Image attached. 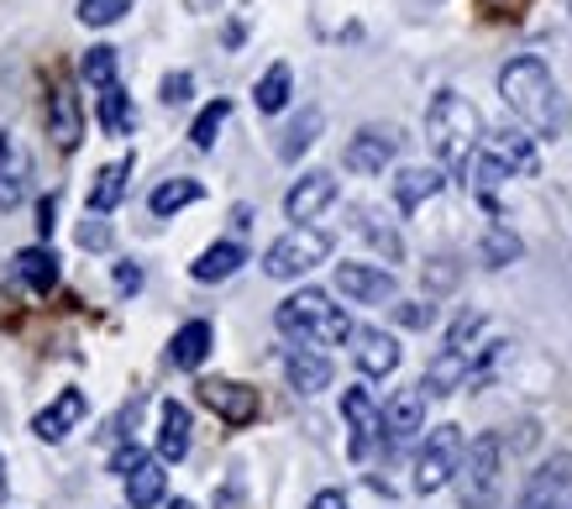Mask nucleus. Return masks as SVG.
<instances>
[{
  "instance_id": "obj_29",
  "label": "nucleus",
  "mask_w": 572,
  "mask_h": 509,
  "mask_svg": "<svg viewBox=\"0 0 572 509\" xmlns=\"http://www.w3.org/2000/svg\"><path fill=\"white\" fill-rule=\"evenodd\" d=\"M200 195H205V190H200L195 179H168V184H159V190H153V200H147V205H153V216H174V211H184V205H195Z\"/></svg>"
},
{
  "instance_id": "obj_17",
  "label": "nucleus",
  "mask_w": 572,
  "mask_h": 509,
  "mask_svg": "<svg viewBox=\"0 0 572 509\" xmlns=\"http://www.w3.org/2000/svg\"><path fill=\"white\" fill-rule=\"evenodd\" d=\"M341 415H347V426H353V457H368V451H374V441L384 436V415L374 410L368 389H347V394H341Z\"/></svg>"
},
{
  "instance_id": "obj_41",
  "label": "nucleus",
  "mask_w": 572,
  "mask_h": 509,
  "mask_svg": "<svg viewBox=\"0 0 572 509\" xmlns=\"http://www.w3.org/2000/svg\"><path fill=\"white\" fill-rule=\"evenodd\" d=\"M116 289L121 294H137L142 289V268H137V263H121V268H116Z\"/></svg>"
},
{
  "instance_id": "obj_33",
  "label": "nucleus",
  "mask_w": 572,
  "mask_h": 509,
  "mask_svg": "<svg viewBox=\"0 0 572 509\" xmlns=\"http://www.w3.org/2000/svg\"><path fill=\"white\" fill-rule=\"evenodd\" d=\"M520 253H525V247H520L514 232H504V226H489V232H483V263H489V268H510V263H520Z\"/></svg>"
},
{
  "instance_id": "obj_35",
  "label": "nucleus",
  "mask_w": 572,
  "mask_h": 509,
  "mask_svg": "<svg viewBox=\"0 0 572 509\" xmlns=\"http://www.w3.org/2000/svg\"><path fill=\"white\" fill-rule=\"evenodd\" d=\"M121 11H126V0H80L84 27H111V21H121Z\"/></svg>"
},
{
  "instance_id": "obj_15",
  "label": "nucleus",
  "mask_w": 572,
  "mask_h": 509,
  "mask_svg": "<svg viewBox=\"0 0 572 509\" xmlns=\"http://www.w3.org/2000/svg\"><path fill=\"white\" fill-rule=\"evenodd\" d=\"M48 138L59 142L63 153H74L84 138V111H80V95L69 90V84H59L53 95H48Z\"/></svg>"
},
{
  "instance_id": "obj_49",
  "label": "nucleus",
  "mask_w": 572,
  "mask_h": 509,
  "mask_svg": "<svg viewBox=\"0 0 572 509\" xmlns=\"http://www.w3.org/2000/svg\"><path fill=\"white\" fill-rule=\"evenodd\" d=\"M562 509H572V505H562Z\"/></svg>"
},
{
  "instance_id": "obj_38",
  "label": "nucleus",
  "mask_w": 572,
  "mask_h": 509,
  "mask_svg": "<svg viewBox=\"0 0 572 509\" xmlns=\"http://www.w3.org/2000/svg\"><path fill=\"white\" fill-rule=\"evenodd\" d=\"M80 247H90V253H105V247H111V226H105V221H90V216H84Z\"/></svg>"
},
{
  "instance_id": "obj_10",
  "label": "nucleus",
  "mask_w": 572,
  "mask_h": 509,
  "mask_svg": "<svg viewBox=\"0 0 572 509\" xmlns=\"http://www.w3.org/2000/svg\"><path fill=\"white\" fill-rule=\"evenodd\" d=\"M336 289L347 294L353 305H384V299H395V274L374 268V263H341L336 268Z\"/></svg>"
},
{
  "instance_id": "obj_48",
  "label": "nucleus",
  "mask_w": 572,
  "mask_h": 509,
  "mask_svg": "<svg viewBox=\"0 0 572 509\" xmlns=\"http://www.w3.org/2000/svg\"><path fill=\"white\" fill-rule=\"evenodd\" d=\"M168 509H195V505H190V499H174V505H168Z\"/></svg>"
},
{
  "instance_id": "obj_42",
  "label": "nucleus",
  "mask_w": 572,
  "mask_h": 509,
  "mask_svg": "<svg viewBox=\"0 0 572 509\" xmlns=\"http://www.w3.org/2000/svg\"><path fill=\"white\" fill-rule=\"evenodd\" d=\"M478 6H483L489 17H520V6H525V0H478Z\"/></svg>"
},
{
  "instance_id": "obj_46",
  "label": "nucleus",
  "mask_w": 572,
  "mask_h": 509,
  "mask_svg": "<svg viewBox=\"0 0 572 509\" xmlns=\"http://www.w3.org/2000/svg\"><path fill=\"white\" fill-rule=\"evenodd\" d=\"M426 278H431V289H447V284H452V268H431Z\"/></svg>"
},
{
  "instance_id": "obj_34",
  "label": "nucleus",
  "mask_w": 572,
  "mask_h": 509,
  "mask_svg": "<svg viewBox=\"0 0 572 509\" xmlns=\"http://www.w3.org/2000/svg\"><path fill=\"white\" fill-rule=\"evenodd\" d=\"M80 69H84V79H90V84L111 90V84H116V48H90Z\"/></svg>"
},
{
  "instance_id": "obj_32",
  "label": "nucleus",
  "mask_w": 572,
  "mask_h": 509,
  "mask_svg": "<svg viewBox=\"0 0 572 509\" xmlns=\"http://www.w3.org/2000/svg\"><path fill=\"white\" fill-rule=\"evenodd\" d=\"M226 116H232V100H211L205 111L195 116V126H190V142H195L200 153H211L216 147V132L226 126Z\"/></svg>"
},
{
  "instance_id": "obj_27",
  "label": "nucleus",
  "mask_w": 572,
  "mask_h": 509,
  "mask_svg": "<svg viewBox=\"0 0 572 509\" xmlns=\"http://www.w3.org/2000/svg\"><path fill=\"white\" fill-rule=\"evenodd\" d=\"M247 263V253H242L237 242H216V247H205L195 263V278L200 284H216V278H232Z\"/></svg>"
},
{
  "instance_id": "obj_16",
  "label": "nucleus",
  "mask_w": 572,
  "mask_h": 509,
  "mask_svg": "<svg viewBox=\"0 0 572 509\" xmlns=\"http://www.w3.org/2000/svg\"><path fill=\"white\" fill-rule=\"evenodd\" d=\"M353 357H357V368H362V378H389L399 368V342L389 332L362 326V332H353Z\"/></svg>"
},
{
  "instance_id": "obj_12",
  "label": "nucleus",
  "mask_w": 572,
  "mask_h": 509,
  "mask_svg": "<svg viewBox=\"0 0 572 509\" xmlns=\"http://www.w3.org/2000/svg\"><path fill=\"white\" fill-rule=\"evenodd\" d=\"M426 431V389H399L389 405H384V441L389 447H405L410 436Z\"/></svg>"
},
{
  "instance_id": "obj_2",
  "label": "nucleus",
  "mask_w": 572,
  "mask_h": 509,
  "mask_svg": "<svg viewBox=\"0 0 572 509\" xmlns=\"http://www.w3.org/2000/svg\"><path fill=\"white\" fill-rule=\"evenodd\" d=\"M426 138H431L436 157H441L447 169H468L478 138H483V116H478V105L468 95L441 90V95L431 100V111H426Z\"/></svg>"
},
{
  "instance_id": "obj_30",
  "label": "nucleus",
  "mask_w": 572,
  "mask_h": 509,
  "mask_svg": "<svg viewBox=\"0 0 572 509\" xmlns=\"http://www.w3.org/2000/svg\"><path fill=\"white\" fill-rule=\"evenodd\" d=\"M316 132H320V111L310 105V111H299V116L284 126V138H278V157H299L310 142H316Z\"/></svg>"
},
{
  "instance_id": "obj_7",
  "label": "nucleus",
  "mask_w": 572,
  "mask_h": 509,
  "mask_svg": "<svg viewBox=\"0 0 572 509\" xmlns=\"http://www.w3.org/2000/svg\"><path fill=\"white\" fill-rule=\"evenodd\" d=\"M395 153H399V132H389V126H362V132L347 142L341 163H347L353 174H384V169L395 163Z\"/></svg>"
},
{
  "instance_id": "obj_43",
  "label": "nucleus",
  "mask_w": 572,
  "mask_h": 509,
  "mask_svg": "<svg viewBox=\"0 0 572 509\" xmlns=\"http://www.w3.org/2000/svg\"><path fill=\"white\" fill-rule=\"evenodd\" d=\"M310 509H347V493H341V489H320L316 499H310Z\"/></svg>"
},
{
  "instance_id": "obj_5",
  "label": "nucleus",
  "mask_w": 572,
  "mask_h": 509,
  "mask_svg": "<svg viewBox=\"0 0 572 509\" xmlns=\"http://www.w3.org/2000/svg\"><path fill=\"white\" fill-rule=\"evenodd\" d=\"M326 253H331V236L316 232V226H295V232H284L268 247L263 268H268V278H299L310 274L316 263H326Z\"/></svg>"
},
{
  "instance_id": "obj_4",
  "label": "nucleus",
  "mask_w": 572,
  "mask_h": 509,
  "mask_svg": "<svg viewBox=\"0 0 572 509\" xmlns=\"http://www.w3.org/2000/svg\"><path fill=\"white\" fill-rule=\"evenodd\" d=\"M499 457H504V447H499V436L483 431L468 447V457H462V468H457V499H462V509H499Z\"/></svg>"
},
{
  "instance_id": "obj_20",
  "label": "nucleus",
  "mask_w": 572,
  "mask_h": 509,
  "mask_svg": "<svg viewBox=\"0 0 572 509\" xmlns=\"http://www.w3.org/2000/svg\"><path fill=\"white\" fill-rule=\"evenodd\" d=\"M284 373H289V384H295L299 394H320L326 384H331V357L295 342V347L284 353Z\"/></svg>"
},
{
  "instance_id": "obj_6",
  "label": "nucleus",
  "mask_w": 572,
  "mask_h": 509,
  "mask_svg": "<svg viewBox=\"0 0 572 509\" xmlns=\"http://www.w3.org/2000/svg\"><path fill=\"white\" fill-rule=\"evenodd\" d=\"M462 457H468V447H462V431H457V426H436V431L426 436L420 457H415V489L436 493L441 483H452L457 468H462Z\"/></svg>"
},
{
  "instance_id": "obj_9",
  "label": "nucleus",
  "mask_w": 572,
  "mask_h": 509,
  "mask_svg": "<svg viewBox=\"0 0 572 509\" xmlns=\"http://www.w3.org/2000/svg\"><path fill=\"white\" fill-rule=\"evenodd\" d=\"M489 157L504 163V174H520V179L541 174V153H535V138L525 126H499V132H489Z\"/></svg>"
},
{
  "instance_id": "obj_40",
  "label": "nucleus",
  "mask_w": 572,
  "mask_h": 509,
  "mask_svg": "<svg viewBox=\"0 0 572 509\" xmlns=\"http://www.w3.org/2000/svg\"><path fill=\"white\" fill-rule=\"evenodd\" d=\"M190 90H195V79H190V74H168V79H163V100H168V105H184V100H190Z\"/></svg>"
},
{
  "instance_id": "obj_19",
  "label": "nucleus",
  "mask_w": 572,
  "mask_h": 509,
  "mask_svg": "<svg viewBox=\"0 0 572 509\" xmlns=\"http://www.w3.org/2000/svg\"><path fill=\"white\" fill-rule=\"evenodd\" d=\"M462 384H473V353H457V347H441L431 357V368L420 378L426 394H457Z\"/></svg>"
},
{
  "instance_id": "obj_36",
  "label": "nucleus",
  "mask_w": 572,
  "mask_h": 509,
  "mask_svg": "<svg viewBox=\"0 0 572 509\" xmlns=\"http://www.w3.org/2000/svg\"><path fill=\"white\" fill-rule=\"evenodd\" d=\"M362 236H368V242H374L378 253L389 257V263H399V257H405V247H399V236L389 232V226H378L374 216H368V211H362Z\"/></svg>"
},
{
  "instance_id": "obj_23",
  "label": "nucleus",
  "mask_w": 572,
  "mask_h": 509,
  "mask_svg": "<svg viewBox=\"0 0 572 509\" xmlns=\"http://www.w3.org/2000/svg\"><path fill=\"white\" fill-rule=\"evenodd\" d=\"M159 457H163V462H184V457H190V410H184L178 399H163Z\"/></svg>"
},
{
  "instance_id": "obj_37",
  "label": "nucleus",
  "mask_w": 572,
  "mask_h": 509,
  "mask_svg": "<svg viewBox=\"0 0 572 509\" xmlns=\"http://www.w3.org/2000/svg\"><path fill=\"white\" fill-rule=\"evenodd\" d=\"M483 332V315L468 311V315H457L452 320V332H447V347H457V353H473V336Z\"/></svg>"
},
{
  "instance_id": "obj_18",
  "label": "nucleus",
  "mask_w": 572,
  "mask_h": 509,
  "mask_svg": "<svg viewBox=\"0 0 572 509\" xmlns=\"http://www.w3.org/2000/svg\"><path fill=\"white\" fill-rule=\"evenodd\" d=\"M84 410H90L84 389H63L59 399H53V405H48V410L32 420V431H38L42 441H63V436H69V431H74V426L84 420Z\"/></svg>"
},
{
  "instance_id": "obj_22",
  "label": "nucleus",
  "mask_w": 572,
  "mask_h": 509,
  "mask_svg": "<svg viewBox=\"0 0 572 509\" xmlns=\"http://www.w3.org/2000/svg\"><path fill=\"white\" fill-rule=\"evenodd\" d=\"M163 489H168V472H163V462H153V457H142L137 468L126 472V505L132 509L163 505Z\"/></svg>"
},
{
  "instance_id": "obj_1",
  "label": "nucleus",
  "mask_w": 572,
  "mask_h": 509,
  "mask_svg": "<svg viewBox=\"0 0 572 509\" xmlns=\"http://www.w3.org/2000/svg\"><path fill=\"white\" fill-rule=\"evenodd\" d=\"M499 95L510 105L520 126H531L541 138H562V126H568V105H562V90H556L552 69L541 59H514L504 63V74H499Z\"/></svg>"
},
{
  "instance_id": "obj_39",
  "label": "nucleus",
  "mask_w": 572,
  "mask_h": 509,
  "mask_svg": "<svg viewBox=\"0 0 572 509\" xmlns=\"http://www.w3.org/2000/svg\"><path fill=\"white\" fill-rule=\"evenodd\" d=\"M395 315H399V326H415V332H420V326L436 320V305H395Z\"/></svg>"
},
{
  "instance_id": "obj_11",
  "label": "nucleus",
  "mask_w": 572,
  "mask_h": 509,
  "mask_svg": "<svg viewBox=\"0 0 572 509\" xmlns=\"http://www.w3.org/2000/svg\"><path fill=\"white\" fill-rule=\"evenodd\" d=\"M200 399H205L226 426H247V420L257 415V389L232 384V378H205V384H200Z\"/></svg>"
},
{
  "instance_id": "obj_24",
  "label": "nucleus",
  "mask_w": 572,
  "mask_h": 509,
  "mask_svg": "<svg viewBox=\"0 0 572 509\" xmlns=\"http://www.w3.org/2000/svg\"><path fill=\"white\" fill-rule=\"evenodd\" d=\"M211 342H216V332H211L205 320H190V326L174 336V347H168V363H174V368H200V363L211 357Z\"/></svg>"
},
{
  "instance_id": "obj_8",
  "label": "nucleus",
  "mask_w": 572,
  "mask_h": 509,
  "mask_svg": "<svg viewBox=\"0 0 572 509\" xmlns=\"http://www.w3.org/2000/svg\"><path fill=\"white\" fill-rule=\"evenodd\" d=\"M568 483H572V462L568 457H552L531 472V483L520 489L514 509H562L568 505Z\"/></svg>"
},
{
  "instance_id": "obj_21",
  "label": "nucleus",
  "mask_w": 572,
  "mask_h": 509,
  "mask_svg": "<svg viewBox=\"0 0 572 509\" xmlns=\"http://www.w3.org/2000/svg\"><path fill=\"white\" fill-rule=\"evenodd\" d=\"M11 268H17V278L32 294L59 289V257H53V247H21V253L11 257Z\"/></svg>"
},
{
  "instance_id": "obj_31",
  "label": "nucleus",
  "mask_w": 572,
  "mask_h": 509,
  "mask_svg": "<svg viewBox=\"0 0 572 509\" xmlns=\"http://www.w3.org/2000/svg\"><path fill=\"white\" fill-rule=\"evenodd\" d=\"M100 126H105V138H126L132 132V105L121 95V84L100 90Z\"/></svg>"
},
{
  "instance_id": "obj_13",
  "label": "nucleus",
  "mask_w": 572,
  "mask_h": 509,
  "mask_svg": "<svg viewBox=\"0 0 572 509\" xmlns=\"http://www.w3.org/2000/svg\"><path fill=\"white\" fill-rule=\"evenodd\" d=\"M32 179V157L21 147L17 132H0V211H17Z\"/></svg>"
},
{
  "instance_id": "obj_44",
  "label": "nucleus",
  "mask_w": 572,
  "mask_h": 509,
  "mask_svg": "<svg viewBox=\"0 0 572 509\" xmlns=\"http://www.w3.org/2000/svg\"><path fill=\"white\" fill-rule=\"evenodd\" d=\"M53 211H59V200L48 195V200L38 205V232H42V236H53Z\"/></svg>"
},
{
  "instance_id": "obj_26",
  "label": "nucleus",
  "mask_w": 572,
  "mask_h": 509,
  "mask_svg": "<svg viewBox=\"0 0 572 509\" xmlns=\"http://www.w3.org/2000/svg\"><path fill=\"white\" fill-rule=\"evenodd\" d=\"M436 190H441V174H436V169H405V174L395 179V205L399 211H420Z\"/></svg>"
},
{
  "instance_id": "obj_47",
  "label": "nucleus",
  "mask_w": 572,
  "mask_h": 509,
  "mask_svg": "<svg viewBox=\"0 0 572 509\" xmlns=\"http://www.w3.org/2000/svg\"><path fill=\"white\" fill-rule=\"evenodd\" d=\"M0 505H6V457H0Z\"/></svg>"
},
{
  "instance_id": "obj_3",
  "label": "nucleus",
  "mask_w": 572,
  "mask_h": 509,
  "mask_svg": "<svg viewBox=\"0 0 572 509\" xmlns=\"http://www.w3.org/2000/svg\"><path fill=\"white\" fill-rule=\"evenodd\" d=\"M274 326L284 336H295L299 347H341V342H353V320H347V311L331 305L320 289L289 294V299L274 311Z\"/></svg>"
},
{
  "instance_id": "obj_45",
  "label": "nucleus",
  "mask_w": 572,
  "mask_h": 509,
  "mask_svg": "<svg viewBox=\"0 0 572 509\" xmlns=\"http://www.w3.org/2000/svg\"><path fill=\"white\" fill-rule=\"evenodd\" d=\"M137 462H142V447H137V441L116 451V472H132V468H137Z\"/></svg>"
},
{
  "instance_id": "obj_25",
  "label": "nucleus",
  "mask_w": 572,
  "mask_h": 509,
  "mask_svg": "<svg viewBox=\"0 0 572 509\" xmlns=\"http://www.w3.org/2000/svg\"><path fill=\"white\" fill-rule=\"evenodd\" d=\"M126 174H132V157H121V163H105V169L95 174V184H90V211H95V216L116 211L121 190H126Z\"/></svg>"
},
{
  "instance_id": "obj_28",
  "label": "nucleus",
  "mask_w": 572,
  "mask_h": 509,
  "mask_svg": "<svg viewBox=\"0 0 572 509\" xmlns=\"http://www.w3.org/2000/svg\"><path fill=\"white\" fill-rule=\"evenodd\" d=\"M253 100H257V111H263V116H274V111H284V105H289V63H274L268 74L257 79Z\"/></svg>"
},
{
  "instance_id": "obj_14",
  "label": "nucleus",
  "mask_w": 572,
  "mask_h": 509,
  "mask_svg": "<svg viewBox=\"0 0 572 509\" xmlns=\"http://www.w3.org/2000/svg\"><path fill=\"white\" fill-rule=\"evenodd\" d=\"M331 200H336V179L326 174V169H316V174H305V179L295 184V190L284 195V216L305 226V221H316L320 211L331 205Z\"/></svg>"
}]
</instances>
